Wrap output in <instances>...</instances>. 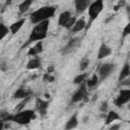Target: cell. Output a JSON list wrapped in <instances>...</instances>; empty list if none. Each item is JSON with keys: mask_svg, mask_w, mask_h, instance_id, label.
Segmentation results:
<instances>
[{"mask_svg": "<svg viewBox=\"0 0 130 130\" xmlns=\"http://www.w3.org/2000/svg\"><path fill=\"white\" fill-rule=\"evenodd\" d=\"M90 0H74V6H75V10L77 14H81L83 13L89 6L90 4Z\"/></svg>", "mask_w": 130, "mask_h": 130, "instance_id": "cell-10", "label": "cell"}, {"mask_svg": "<svg viewBox=\"0 0 130 130\" xmlns=\"http://www.w3.org/2000/svg\"><path fill=\"white\" fill-rule=\"evenodd\" d=\"M9 32V27L4 24L3 21H0V41H2Z\"/></svg>", "mask_w": 130, "mask_h": 130, "instance_id": "cell-23", "label": "cell"}, {"mask_svg": "<svg viewBox=\"0 0 130 130\" xmlns=\"http://www.w3.org/2000/svg\"><path fill=\"white\" fill-rule=\"evenodd\" d=\"M12 1H13V0H6V1H5V4H4V6L6 7V6H8V5H10V4L12 3Z\"/></svg>", "mask_w": 130, "mask_h": 130, "instance_id": "cell-33", "label": "cell"}, {"mask_svg": "<svg viewBox=\"0 0 130 130\" xmlns=\"http://www.w3.org/2000/svg\"><path fill=\"white\" fill-rule=\"evenodd\" d=\"M43 51H44V49H43V41H38L31 48H29V50L27 51V56L35 57V56H38L39 54H41Z\"/></svg>", "mask_w": 130, "mask_h": 130, "instance_id": "cell-11", "label": "cell"}, {"mask_svg": "<svg viewBox=\"0 0 130 130\" xmlns=\"http://www.w3.org/2000/svg\"><path fill=\"white\" fill-rule=\"evenodd\" d=\"M34 119H36L35 110H20L16 114H11L9 117V122H14L19 125H27Z\"/></svg>", "mask_w": 130, "mask_h": 130, "instance_id": "cell-3", "label": "cell"}, {"mask_svg": "<svg viewBox=\"0 0 130 130\" xmlns=\"http://www.w3.org/2000/svg\"><path fill=\"white\" fill-rule=\"evenodd\" d=\"M78 125V119H77V115L74 114L73 116H71V118L66 122V125H65V129L69 130V129H73V128H76Z\"/></svg>", "mask_w": 130, "mask_h": 130, "instance_id": "cell-20", "label": "cell"}, {"mask_svg": "<svg viewBox=\"0 0 130 130\" xmlns=\"http://www.w3.org/2000/svg\"><path fill=\"white\" fill-rule=\"evenodd\" d=\"M71 16H72V14H71V12L68 11V10L61 12L60 15H59V17H58V24H59L60 26H63L64 23H65Z\"/></svg>", "mask_w": 130, "mask_h": 130, "instance_id": "cell-19", "label": "cell"}, {"mask_svg": "<svg viewBox=\"0 0 130 130\" xmlns=\"http://www.w3.org/2000/svg\"><path fill=\"white\" fill-rule=\"evenodd\" d=\"M129 34H130V23H128V24L125 26V28H124V30H123V36H122V38L125 39Z\"/></svg>", "mask_w": 130, "mask_h": 130, "instance_id": "cell-29", "label": "cell"}, {"mask_svg": "<svg viewBox=\"0 0 130 130\" xmlns=\"http://www.w3.org/2000/svg\"><path fill=\"white\" fill-rule=\"evenodd\" d=\"M56 10H57V7L53 6V5L42 6L41 8H39L30 13V15H29L30 22L34 24H37L41 21L49 20L50 18H52L55 15Z\"/></svg>", "mask_w": 130, "mask_h": 130, "instance_id": "cell-1", "label": "cell"}, {"mask_svg": "<svg viewBox=\"0 0 130 130\" xmlns=\"http://www.w3.org/2000/svg\"><path fill=\"white\" fill-rule=\"evenodd\" d=\"M36 111L41 115V116H45L48 112V108H49V102L45 101L41 98H37L36 99Z\"/></svg>", "mask_w": 130, "mask_h": 130, "instance_id": "cell-8", "label": "cell"}, {"mask_svg": "<svg viewBox=\"0 0 130 130\" xmlns=\"http://www.w3.org/2000/svg\"><path fill=\"white\" fill-rule=\"evenodd\" d=\"M120 127H121V124H115V125L111 126L110 129H111V130H118Z\"/></svg>", "mask_w": 130, "mask_h": 130, "instance_id": "cell-31", "label": "cell"}, {"mask_svg": "<svg viewBox=\"0 0 130 130\" xmlns=\"http://www.w3.org/2000/svg\"><path fill=\"white\" fill-rule=\"evenodd\" d=\"M42 66V61L39 57L35 56L34 58H31L27 63H26V69L27 70H36V69H39L40 67Z\"/></svg>", "mask_w": 130, "mask_h": 130, "instance_id": "cell-13", "label": "cell"}, {"mask_svg": "<svg viewBox=\"0 0 130 130\" xmlns=\"http://www.w3.org/2000/svg\"><path fill=\"white\" fill-rule=\"evenodd\" d=\"M130 101V89H121L119 91L118 96L115 100V104L117 107H122Z\"/></svg>", "mask_w": 130, "mask_h": 130, "instance_id": "cell-7", "label": "cell"}, {"mask_svg": "<svg viewBox=\"0 0 130 130\" xmlns=\"http://www.w3.org/2000/svg\"><path fill=\"white\" fill-rule=\"evenodd\" d=\"M85 82H86V86H87V88H93L96 84H98V82H99V76H98V74L96 73H94L90 78H88L87 80H85Z\"/></svg>", "mask_w": 130, "mask_h": 130, "instance_id": "cell-22", "label": "cell"}, {"mask_svg": "<svg viewBox=\"0 0 130 130\" xmlns=\"http://www.w3.org/2000/svg\"><path fill=\"white\" fill-rule=\"evenodd\" d=\"M88 65H89V60H88V58H86V57L82 58L81 61H80V63H79V69H80V71H84V70L88 67Z\"/></svg>", "mask_w": 130, "mask_h": 130, "instance_id": "cell-26", "label": "cell"}, {"mask_svg": "<svg viewBox=\"0 0 130 130\" xmlns=\"http://www.w3.org/2000/svg\"><path fill=\"white\" fill-rule=\"evenodd\" d=\"M43 80L46 81V82H53L55 80V77L52 75V73H45L44 76H43Z\"/></svg>", "mask_w": 130, "mask_h": 130, "instance_id": "cell-28", "label": "cell"}, {"mask_svg": "<svg viewBox=\"0 0 130 130\" xmlns=\"http://www.w3.org/2000/svg\"><path fill=\"white\" fill-rule=\"evenodd\" d=\"M10 113L6 110H0V121L3 122H9V117H10Z\"/></svg>", "mask_w": 130, "mask_h": 130, "instance_id": "cell-25", "label": "cell"}, {"mask_svg": "<svg viewBox=\"0 0 130 130\" xmlns=\"http://www.w3.org/2000/svg\"><path fill=\"white\" fill-rule=\"evenodd\" d=\"M85 26H86V22L83 18H78L75 20L73 26L71 27V31L72 32H78V31H81L82 29H85Z\"/></svg>", "mask_w": 130, "mask_h": 130, "instance_id": "cell-15", "label": "cell"}, {"mask_svg": "<svg viewBox=\"0 0 130 130\" xmlns=\"http://www.w3.org/2000/svg\"><path fill=\"white\" fill-rule=\"evenodd\" d=\"M117 120H122V118L119 116V114H118L117 112H115V111H110V112L107 114L105 123H106V125H108V124H111V123H113L114 121H117Z\"/></svg>", "mask_w": 130, "mask_h": 130, "instance_id": "cell-17", "label": "cell"}, {"mask_svg": "<svg viewBox=\"0 0 130 130\" xmlns=\"http://www.w3.org/2000/svg\"><path fill=\"white\" fill-rule=\"evenodd\" d=\"M112 54V49L105 43H102L98 51V59H104Z\"/></svg>", "mask_w": 130, "mask_h": 130, "instance_id": "cell-12", "label": "cell"}, {"mask_svg": "<svg viewBox=\"0 0 130 130\" xmlns=\"http://www.w3.org/2000/svg\"><path fill=\"white\" fill-rule=\"evenodd\" d=\"M48 29H49V20H44V21H41V22L35 24V26L32 27V29L29 34L27 42L23 45V47L27 46L28 44H30L32 42H38V41L45 40L47 38Z\"/></svg>", "mask_w": 130, "mask_h": 130, "instance_id": "cell-2", "label": "cell"}, {"mask_svg": "<svg viewBox=\"0 0 130 130\" xmlns=\"http://www.w3.org/2000/svg\"><path fill=\"white\" fill-rule=\"evenodd\" d=\"M86 77H87V74H86V73H80V74H78L77 76L74 77L73 83H74V84H80L82 81L86 80Z\"/></svg>", "mask_w": 130, "mask_h": 130, "instance_id": "cell-24", "label": "cell"}, {"mask_svg": "<svg viewBox=\"0 0 130 130\" xmlns=\"http://www.w3.org/2000/svg\"><path fill=\"white\" fill-rule=\"evenodd\" d=\"M108 106H109L108 102H103V103H102V105L100 106V111H101V112H103V113H106V112H107V110H108Z\"/></svg>", "mask_w": 130, "mask_h": 130, "instance_id": "cell-30", "label": "cell"}, {"mask_svg": "<svg viewBox=\"0 0 130 130\" xmlns=\"http://www.w3.org/2000/svg\"><path fill=\"white\" fill-rule=\"evenodd\" d=\"M54 65H50L49 67H48V73H53V71H54Z\"/></svg>", "mask_w": 130, "mask_h": 130, "instance_id": "cell-32", "label": "cell"}, {"mask_svg": "<svg viewBox=\"0 0 130 130\" xmlns=\"http://www.w3.org/2000/svg\"><path fill=\"white\" fill-rule=\"evenodd\" d=\"M24 22H25V18H20L19 20L13 22V23L9 26V31H10L12 35H15L16 32L19 31V29L22 27V25L24 24Z\"/></svg>", "mask_w": 130, "mask_h": 130, "instance_id": "cell-16", "label": "cell"}, {"mask_svg": "<svg viewBox=\"0 0 130 130\" xmlns=\"http://www.w3.org/2000/svg\"><path fill=\"white\" fill-rule=\"evenodd\" d=\"M116 68V64L113 63H104L101 64L98 68V76H99V80L103 81L106 78H108L112 72L115 70Z\"/></svg>", "mask_w": 130, "mask_h": 130, "instance_id": "cell-5", "label": "cell"}, {"mask_svg": "<svg viewBox=\"0 0 130 130\" xmlns=\"http://www.w3.org/2000/svg\"><path fill=\"white\" fill-rule=\"evenodd\" d=\"M86 98H87V86H86V82L84 80L79 84L78 89L73 93V95L71 98V103L76 104L81 101H87Z\"/></svg>", "mask_w": 130, "mask_h": 130, "instance_id": "cell-6", "label": "cell"}, {"mask_svg": "<svg viewBox=\"0 0 130 130\" xmlns=\"http://www.w3.org/2000/svg\"><path fill=\"white\" fill-rule=\"evenodd\" d=\"M35 0H23L19 5H18V12L20 14H24L30 7V5L34 3Z\"/></svg>", "mask_w": 130, "mask_h": 130, "instance_id": "cell-18", "label": "cell"}, {"mask_svg": "<svg viewBox=\"0 0 130 130\" xmlns=\"http://www.w3.org/2000/svg\"><path fill=\"white\" fill-rule=\"evenodd\" d=\"M31 94V91L29 89H26L24 87H19L18 89L15 90V92L13 93L12 98L13 99H18V100H23L26 96H29Z\"/></svg>", "mask_w": 130, "mask_h": 130, "instance_id": "cell-14", "label": "cell"}, {"mask_svg": "<svg viewBox=\"0 0 130 130\" xmlns=\"http://www.w3.org/2000/svg\"><path fill=\"white\" fill-rule=\"evenodd\" d=\"M129 74H130V67H129V63H128V62H126V63H125V65H124V67H123V68H122V70L120 71V74H119V77H118L119 81H121V80H123V79L127 78V77L129 76Z\"/></svg>", "mask_w": 130, "mask_h": 130, "instance_id": "cell-21", "label": "cell"}, {"mask_svg": "<svg viewBox=\"0 0 130 130\" xmlns=\"http://www.w3.org/2000/svg\"><path fill=\"white\" fill-rule=\"evenodd\" d=\"M4 128V122L3 121H0V130Z\"/></svg>", "mask_w": 130, "mask_h": 130, "instance_id": "cell-34", "label": "cell"}, {"mask_svg": "<svg viewBox=\"0 0 130 130\" xmlns=\"http://www.w3.org/2000/svg\"><path fill=\"white\" fill-rule=\"evenodd\" d=\"M104 9V0H94L93 2H90L87 10H88V22L86 23L85 29H88V27L91 25V23L99 17V15L102 13Z\"/></svg>", "mask_w": 130, "mask_h": 130, "instance_id": "cell-4", "label": "cell"}, {"mask_svg": "<svg viewBox=\"0 0 130 130\" xmlns=\"http://www.w3.org/2000/svg\"><path fill=\"white\" fill-rule=\"evenodd\" d=\"M75 20H76V16H71L65 23H64V25H63V27H65V28H67V29H71V27L73 26V24H74V22H75Z\"/></svg>", "mask_w": 130, "mask_h": 130, "instance_id": "cell-27", "label": "cell"}, {"mask_svg": "<svg viewBox=\"0 0 130 130\" xmlns=\"http://www.w3.org/2000/svg\"><path fill=\"white\" fill-rule=\"evenodd\" d=\"M79 40H80L79 38H73V39H70V40L68 41V43L62 48L61 53H62L63 55H67V54L71 53V52L78 46V44H79V42H80Z\"/></svg>", "mask_w": 130, "mask_h": 130, "instance_id": "cell-9", "label": "cell"}]
</instances>
